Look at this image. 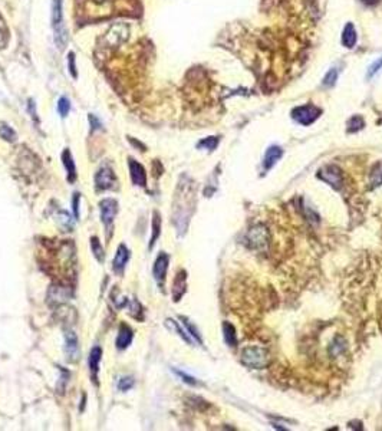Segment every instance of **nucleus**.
<instances>
[{
    "mask_svg": "<svg viewBox=\"0 0 382 431\" xmlns=\"http://www.w3.org/2000/svg\"><path fill=\"white\" fill-rule=\"evenodd\" d=\"M78 5H81V13L92 20L135 10V0H78Z\"/></svg>",
    "mask_w": 382,
    "mask_h": 431,
    "instance_id": "f257e3e1",
    "label": "nucleus"
},
{
    "mask_svg": "<svg viewBox=\"0 0 382 431\" xmlns=\"http://www.w3.org/2000/svg\"><path fill=\"white\" fill-rule=\"evenodd\" d=\"M52 26L55 30V44L59 49L65 48L68 42V32L64 25V13H62V0L52 2Z\"/></svg>",
    "mask_w": 382,
    "mask_h": 431,
    "instance_id": "f03ea898",
    "label": "nucleus"
},
{
    "mask_svg": "<svg viewBox=\"0 0 382 431\" xmlns=\"http://www.w3.org/2000/svg\"><path fill=\"white\" fill-rule=\"evenodd\" d=\"M242 362L249 368L262 370L269 364V354L260 346H247L242 354Z\"/></svg>",
    "mask_w": 382,
    "mask_h": 431,
    "instance_id": "7ed1b4c3",
    "label": "nucleus"
},
{
    "mask_svg": "<svg viewBox=\"0 0 382 431\" xmlns=\"http://www.w3.org/2000/svg\"><path fill=\"white\" fill-rule=\"evenodd\" d=\"M99 209H101L102 223L107 227L109 237L111 236V226L114 224V219H115L116 213H118V203L114 198H104L99 203Z\"/></svg>",
    "mask_w": 382,
    "mask_h": 431,
    "instance_id": "20e7f679",
    "label": "nucleus"
},
{
    "mask_svg": "<svg viewBox=\"0 0 382 431\" xmlns=\"http://www.w3.org/2000/svg\"><path fill=\"white\" fill-rule=\"evenodd\" d=\"M269 240V234L265 226H256L249 230V233L246 236V244L252 249H263L267 244Z\"/></svg>",
    "mask_w": 382,
    "mask_h": 431,
    "instance_id": "39448f33",
    "label": "nucleus"
},
{
    "mask_svg": "<svg viewBox=\"0 0 382 431\" xmlns=\"http://www.w3.org/2000/svg\"><path fill=\"white\" fill-rule=\"evenodd\" d=\"M116 184V178L112 168L108 166H104L98 170V173L95 174V186L98 190H111L114 189Z\"/></svg>",
    "mask_w": 382,
    "mask_h": 431,
    "instance_id": "423d86ee",
    "label": "nucleus"
},
{
    "mask_svg": "<svg viewBox=\"0 0 382 431\" xmlns=\"http://www.w3.org/2000/svg\"><path fill=\"white\" fill-rule=\"evenodd\" d=\"M320 114V110L313 107V105H303V107H297L292 112V117L295 121H297L299 124L302 125H309L312 124Z\"/></svg>",
    "mask_w": 382,
    "mask_h": 431,
    "instance_id": "0eeeda50",
    "label": "nucleus"
},
{
    "mask_svg": "<svg viewBox=\"0 0 382 431\" xmlns=\"http://www.w3.org/2000/svg\"><path fill=\"white\" fill-rule=\"evenodd\" d=\"M319 178L324 180L325 183H328L331 187L336 189V190H339L342 187V184H344L342 171L336 166H326L325 168H322L319 171Z\"/></svg>",
    "mask_w": 382,
    "mask_h": 431,
    "instance_id": "6e6552de",
    "label": "nucleus"
},
{
    "mask_svg": "<svg viewBox=\"0 0 382 431\" xmlns=\"http://www.w3.org/2000/svg\"><path fill=\"white\" fill-rule=\"evenodd\" d=\"M65 354L66 358L71 362H75L79 357V342H78V336L72 331H66L65 332Z\"/></svg>",
    "mask_w": 382,
    "mask_h": 431,
    "instance_id": "1a4fd4ad",
    "label": "nucleus"
},
{
    "mask_svg": "<svg viewBox=\"0 0 382 431\" xmlns=\"http://www.w3.org/2000/svg\"><path fill=\"white\" fill-rule=\"evenodd\" d=\"M168 262H170V257L167 253H159L155 263H154V269H152V273H154V278L157 280L158 286H164V280H166V275H167V269H168Z\"/></svg>",
    "mask_w": 382,
    "mask_h": 431,
    "instance_id": "9d476101",
    "label": "nucleus"
},
{
    "mask_svg": "<svg viewBox=\"0 0 382 431\" xmlns=\"http://www.w3.org/2000/svg\"><path fill=\"white\" fill-rule=\"evenodd\" d=\"M128 259H130V250H128V248L125 244H119L118 250H116L115 257L112 260V269H114V272L118 273V275H123Z\"/></svg>",
    "mask_w": 382,
    "mask_h": 431,
    "instance_id": "9b49d317",
    "label": "nucleus"
},
{
    "mask_svg": "<svg viewBox=\"0 0 382 431\" xmlns=\"http://www.w3.org/2000/svg\"><path fill=\"white\" fill-rule=\"evenodd\" d=\"M130 164V173H131V178H132V183L135 186H139V187H145L147 184V173H145V168L137 162L135 160L130 158L128 161Z\"/></svg>",
    "mask_w": 382,
    "mask_h": 431,
    "instance_id": "f8f14e48",
    "label": "nucleus"
},
{
    "mask_svg": "<svg viewBox=\"0 0 382 431\" xmlns=\"http://www.w3.org/2000/svg\"><path fill=\"white\" fill-rule=\"evenodd\" d=\"M187 288V273L184 271H180L177 273V276L174 279L173 285V299L174 302H178L183 298V295L186 293Z\"/></svg>",
    "mask_w": 382,
    "mask_h": 431,
    "instance_id": "ddd939ff",
    "label": "nucleus"
},
{
    "mask_svg": "<svg viewBox=\"0 0 382 431\" xmlns=\"http://www.w3.org/2000/svg\"><path fill=\"white\" fill-rule=\"evenodd\" d=\"M102 359V350L99 346H94L91 352H89V358H88V365H89V371L92 374V380L96 382V375H98V371H99V362Z\"/></svg>",
    "mask_w": 382,
    "mask_h": 431,
    "instance_id": "4468645a",
    "label": "nucleus"
},
{
    "mask_svg": "<svg viewBox=\"0 0 382 431\" xmlns=\"http://www.w3.org/2000/svg\"><path fill=\"white\" fill-rule=\"evenodd\" d=\"M132 338H134V332L132 329L128 326V325H121L119 328V332H118V336H116V348L118 350H125L128 348L132 342Z\"/></svg>",
    "mask_w": 382,
    "mask_h": 431,
    "instance_id": "2eb2a0df",
    "label": "nucleus"
},
{
    "mask_svg": "<svg viewBox=\"0 0 382 431\" xmlns=\"http://www.w3.org/2000/svg\"><path fill=\"white\" fill-rule=\"evenodd\" d=\"M62 161H64V166L66 168V173H68V181L73 183L76 180L78 174H76V166H75V161L72 158V154L68 148L62 153Z\"/></svg>",
    "mask_w": 382,
    "mask_h": 431,
    "instance_id": "dca6fc26",
    "label": "nucleus"
},
{
    "mask_svg": "<svg viewBox=\"0 0 382 431\" xmlns=\"http://www.w3.org/2000/svg\"><path fill=\"white\" fill-rule=\"evenodd\" d=\"M282 157V150L279 147H270L267 150L266 155H265V162L263 166L266 170H270L276 164V161H279V158Z\"/></svg>",
    "mask_w": 382,
    "mask_h": 431,
    "instance_id": "f3484780",
    "label": "nucleus"
},
{
    "mask_svg": "<svg viewBox=\"0 0 382 431\" xmlns=\"http://www.w3.org/2000/svg\"><path fill=\"white\" fill-rule=\"evenodd\" d=\"M342 44L345 45L346 48H352L353 45L356 44V32H355L352 23H348L345 26L344 35H342Z\"/></svg>",
    "mask_w": 382,
    "mask_h": 431,
    "instance_id": "a211bd4d",
    "label": "nucleus"
},
{
    "mask_svg": "<svg viewBox=\"0 0 382 431\" xmlns=\"http://www.w3.org/2000/svg\"><path fill=\"white\" fill-rule=\"evenodd\" d=\"M159 233H161V216H159L158 212H154V214H152V234L151 239H150V249L154 248L155 241L159 237Z\"/></svg>",
    "mask_w": 382,
    "mask_h": 431,
    "instance_id": "6ab92c4d",
    "label": "nucleus"
},
{
    "mask_svg": "<svg viewBox=\"0 0 382 431\" xmlns=\"http://www.w3.org/2000/svg\"><path fill=\"white\" fill-rule=\"evenodd\" d=\"M223 332H224V341L227 342L229 346H236L237 345V336H236V329L234 326L229 323V322H224L223 323Z\"/></svg>",
    "mask_w": 382,
    "mask_h": 431,
    "instance_id": "aec40b11",
    "label": "nucleus"
},
{
    "mask_svg": "<svg viewBox=\"0 0 382 431\" xmlns=\"http://www.w3.org/2000/svg\"><path fill=\"white\" fill-rule=\"evenodd\" d=\"M382 184V162L375 164L371 170V187H378Z\"/></svg>",
    "mask_w": 382,
    "mask_h": 431,
    "instance_id": "412c9836",
    "label": "nucleus"
},
{
    "mask_svg": "<svg viewBox=\"0 0 382 431\" xmlns=\"http://www.w3.org/2000/svg\"><path fill=\"white\" fill-rule=\"evenodd\" d=\"M166 326L168 329L174 331V332H177V334H178V336H181V338H183V339H184V341H186L187 343H193L191 338H190V336L186 334V331H184V329L180 328V325H178V323H177L175 321H173V319H167Z\"/></svg>",
    "mask_w": 382,
    "mask_h": 431,
    "instance_id": "4be33fe9",
    "label": "nucleus"
},
{
    "mask_svg": "<svg viewBox=\"0 0 382 431\" xmlns=\"http://www.w3.org/2000/svg\"><path fill=\"white\" fill-rule=\"evenodd\" d=\"M0 137L3 139H6L9 142H15L17 139V135L16 132L13 131V128H10L8 124L5 122H0Z\"/></svg>",
    "mask_w": 382,
    "mask_h": 431,
    "instance_id": "5701e85b",
    "label": "nucleus"
},
{
    "mask_svg": "<svg viewBox=\"0 0 382 431\" xmlns=\"http://www.w3.org/2000/svg\"><path fill=\"white\" fill-rule=\"evenodd\" d=\"M91 249H92V252H94V256L96 257V260H98V262H104L105 253H104V249H102L98 237H95V236L91 239Z\"/></svg>",
    "mask_w": 382,
    "mask_h": 431,
    "instance_id": "b1692460",
    "label": "nucleus"
},
{
    "mask_svg": "<svg viewBox=\"0 0 382 431\" xmlns=\"http://www.w3.org/2000/svg\"><path fill=\"white\" fill-rule=\"evenodd\" d=\"M69 111H71V104H69V99L65 98V96H62V98L58 101L59 115H61L62 118H65L66 115L69 114Z\"/></svg>",
    "mask_w": 382,
    "mask_h": 431,
    "instance_id": "393cba45",
    "label": "nucleus"
},
{
    "mask_svg": "<svg viewBox=\"0 0 382 431\" xmlns=\"http://www.w3.org/2000/svg\"><path fill=\"white\" fill-rule=\"evenodd\" d=\"M59 223H61V226L64 227L65 230H72L73 227V219L66 212H61L59 213Z\"/></svg>",
    "mask_w": 382,
    "mask_h": 431,
    "instance_id": "a878e982",
    "label": "nucleus"
},
{
    "mask_svg": "<svg viewBox=\"0 0 382 431\" xmlns=\"http://www.w3.org/2000/svg\"><path fill=\"white\" fill-rule=\"evenodd\" d=\"M134 384H135V380H134V377H131V375H128V377H123L121 380H119V382H118V389L119 391H128V389H131V388L134 387Z\"/></svg>",
    "mask_w": 382,
    "mask_h": 431,
    "instance_id": "bb28decb",
    "label": "nucleus"
},
{
    "mask_svg": "<svg viewBox=\"0 0 382 431\" xmlns=\"http://www.w3.org/2000/svg\"><path fill=\"white\" fill-rule=\"evenodd\" d=\"M362 127H364V119H362L360 117H352L351 119H349V122H348V131L349 132L359 131Z\"/></svg>",
    "mask_w": 382,
    "mask_h": 431,
    "instance_id": "cd10ccee",
    "label": "nucleus"
},
{
    "mask_svg": "<svg viewBox=\"0 0 382 431\" xmlns=\"http://www.w3.org/2000/svg\"><path fill=\"white\" fill-rule=\"evenodd\" d=\"M217 144H218V138L217 137H209V138L203 139V141H200L198 142V148H206V150H214L217 147Z\"/></svg>",
    "mask_w": 382,
    "mask_h": 431,
    "instance_id": "c85d7f7f",
    "label": "nucleus"
},
{
    "mask_svg": "<svg viewBox=\"0 0 382 431\" xmlns=\"http://www.w3.org/2000/svg\"><path fill=\"white\" fill-rule=\"evenodd\" d=\"M181 321H183V323H184V326L187 328V331L190 332V335L194 338L195 341H198V342L202 343V336H200V334H198V331L190 323V321H188L187 318H181Z\"/></svg>",
    "mask_w": 382,
    "mask_h": 431,
    "instance_id": "c756f323",
    "label": "nucleus"
},
{
    "mask_svg": "<svg viewBox=\"0 0 382 431\" xmlns=\"http://www.w3.org/2000/svg\"><path fill=\"white\" fill-rule=\"evenodd\" d=\"M336 78H338V72H336V69H331L329 72L325 75L324 85H326V87H332V85H335Z\"/></svg>",
    "mask_w": 382,
    "mask_h": 431,
    "instance_id": "7c9ffc66",
    "label": "nucleus"
},
{
    "mask_svg": "<svg viewBox=\"0 0 382 431\" xmlns=\"http://www.w3.org/2000/svg\"><path fill=\"white\" fill-rule=\"evenodd\" d=\"M68 65H69V72L72 75L73 78L78 76V72H76V65H75V53L73 52H69L68 55Z\"/></svg>",
    "mask_w": 382,
    "mask_h": 431,
    "instance_id": "2f4dec72",
    "label": "nucleus"
},
{
    "mask_svg": "<svg viewBox=\"0 0 382 431\" xmlns=\"http://www.w3.org/2000/svg\"><path fill=\"white\" fill-rule=\"evenodd\" d=\"M174 373L177 374V375H178V377H180L181 380L184 381V382H187L188 385H197V384H198L195 378H193V377H190V375H187V374L181 373V371H178V370H174Z\"/></svg>",
    "mask_w": 382,
    "mask_h": 431,
    "instance_id": "473e14b6",
    "label": "nucleus"
},
{
    "mask_svg": "<svg viewBox=\"0 0 382 431\" xmlns=\"http://www.w3.org/2000/svg\"><path fill=\"white\" fill-rule=\"evenodd\" d=\"M382 69V58H379L378 60H375L372 65L369 66V71H368V76H374L375 73L378 72V71H381Z\"/></svg>",
    "mask_w": 382,
    "mask_h": 431,
    "instance_id": "72a5a7b5",
    "label": "nucleus"
},
{
    "mask_svg": "<svg viewBox=\"0 0 382 431\" xmlns=\"http://www.w3.org/2000/svg\"><path fill=\"white\" fill-rule=\"evenodd\" d=\"M88 119H89V124H91V127H92V131H95V130H99V128H102V124L101 121L96 118V115H94V114H89V117H88Z\"/></svg>",
    "mask_w": 382,
    "mask_h": 431,
    "instance_id": "f704fd0d",
    "label": "nucleus"
},
{
    "mask_svg": "<svg viewBox=\"0 0 382 431\" xmlns=\"http://www.w3.org/2000/svg\"><path fill=\"white\" fill-rule=\"evenodd\" d=\"M79 200H81V194L75 193V194H73L72 206H73V216H75L76 219L79 217V209H78V207H79V204H78V201H79Z\"/></svg>",
    "mask_w": 382,
    "mask_h": 431,
    "instance_id": "c9c22d12",
    "label": "nucleus"
},
{
    "mask_svg": "<svg viewBox=\"0 0 382 431\" xmlns=\"http://www.w3.org/2000/svg\"><path fill=\"white\" fill-rule=\"evenodd\" d=\"M365 5H375V3H378L379 0H362Z\"/></svg>",
    "mask_w": 382,
    "mask_h": 431,
    "instance_id": "e433bc0d",
    "label": "nucleus"
}]
</instances>
